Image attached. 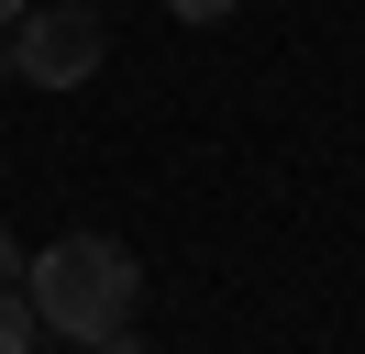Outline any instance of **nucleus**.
Here are the masks:
<instances>
[{"mask_svg":"<svg viewBox=\"0 0 365 354\" xmlns=\"http://www.w3.org/2000/svg\"><path fill=\"white\" fill-rule=\"evenodd\" d=\"M78 354H155V343H133V321H122V332H100V343H78Z\"/></svg>","mask_w":365,"mask_h":354,"instance_id":"5","label":"nucleus"},{"mask_svg":"<svg viewBox=\"0 0 365 354\" xmlns=\"http://www.w3.org/2000/svg\"><path fill=\"white\" fill-rule=\"evenodd\" d=\"M23 299H34V321H45L56 343H100V332L133 321L144 266H133L122 233H56L45 255H23Z\"/></svg>","mask_w":365,"mask_h":354,"instance_id":"1","label":"nucleus"},{"mask_svg":"<svg viewBox=\"0 0 365 354\" xmlns=\"http://www.w3.org/2000/svg\"><path fill=\"white\" fill-rule=\"evenodd\" d=\"M34 354H45V343H34ZM56 354H78V343H56Z\"/></svg>","mask_w":365,"mask_h":354,"instance_id":"9","label":"nucleus"},{"mask_svg":"<svg viewBox=\"0 0 365 354\" xmlns=\"http://www.w3.org/2000/svg\"><path fill=\"white\" fill-rule=\"evenodd\" d=\"M0 288H23V243H11V233H0Z\"/></svg>","mask_w":365,"mask_h":354,"instance_id":"6","label":"nucleus"},{"mask_svg":"<svg viewBox=\"0 0 365 354\" xmlns=\"http://www.w3.org/2000/svg\"><path fill=\"white\" fill-rule=\"evenodd\" d=\"M45 343V321H34V299L23 288H0V354H34Z\"/></svg>","mask_w":365,"mask_h":354,"instance_id":"3","label":"nucleus"},{"mask_svg":"<svg viewBox=\"0 0 365 354\" xmlns=\"http://www.w3.org/2000/svg\"><path fill=\"white\" fill-rule=\"evenodd\" d=\"M166 11H178V22H232L244 0H166Z\"/></svg>","mask_w":365,"mask_h":354,"instance_id":"4","label":"nucleus"},{"mask_svg":"<svg viewBox=\"0 0 365 354\" xmlns=\"http://www.w3.org/2000/svg\"><path fill=\"white\" fill-rule=\"evenodd\" d=\"M0 88H11V34H0Z\"/></svg>","mask_w":365,"mask_h":354,"instance_id":"8","label":"nucleus"},{"mask_svg":"<svg viewBox=\"0 0 365 354\" xmlns=\"http://www.w3.org/2000/svg\"><path fill=\"white\" fill-rule=\"evenodd\" d=\"M100 56H111V22H100L89 0H56V11H23V22H11V78H34V88L100 78Z\"/></svg>","mask_w":365,"mask_h":354,"instance_id":"2","label":"nucleus"},{"mask_svg":"<svg viewBox=\"0 0 365 354\" xmlns=\"http://www.w3.org/2000/svg\"><path fill=\"white\" fill-rule=\"evenodd\" d=\"M23 11H34V0H0V34H11V22H23Z\"/></svg>","mask_w":365,"mask_h":354,"instance_id":"7","label":"nucleus"}]
</instances>
